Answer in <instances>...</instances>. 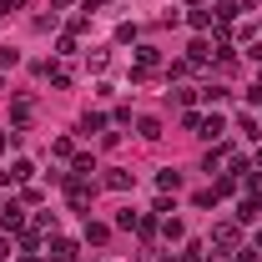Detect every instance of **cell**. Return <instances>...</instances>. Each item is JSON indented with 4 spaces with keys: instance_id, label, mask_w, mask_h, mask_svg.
<instances>
[{
    "instance_id": "6da1fadb",
    "label": "cell",
    "mask_w": 262,
    "mask_h": 262,
    "mask_svg": "<svg viewBox=\"0 0 262 262\" xmlns=\"http://www.w3.org/2000/svg\"><path fill=\"white\" fill-rule=\"evenodd\" d=\"M51 262H76V242L71 237H56L51 242Z\"/></svg>"
},
{
    "instance_id": "7a4b0ae2",
    "label": "cell",
    "mask_w": 262,
    "mask_h": 262,
    "mask_svg": "<svg viewBox=\"0 0 262 262\" xmlns=\"http://www.w3.org/2000/svg\"><path fill=\"white\" fill-rule=\"evenodd\" d=\"M237 217H242V222L262 217V196H257V192H247V196H242V212H237Z\"/></svg>"
},
{
    "instance_id": "3957f363",
    "label": "cell",
    "mask_w": 262,
    "mask_h": 262,
    "mask_svg": "<svg viewBox=\"0 0 262 262\" xmlns=\"http://www.w3.org/2000/svg\"><path fill=\"white\" fill-rule=\"evenodd\" d=\"M0 227H5V232L20 227V207H15V202H10V207H0Z\"/></svg>"
},
{
    "instance_id": "277c9868",
    "label": "cell",
    "mask_w": 262,
    "mask_h": 262,
    "mask_svg": "<svg viewBox=\"0 0 262 262\" xmlns=\"http://www.w3.org/2000/svg\"><path fill=\"white\" fill-rule=\"evenodd\" d=\"M212 242H217V247H237V227H227V222H222V227L212 232Z\"/></svg>"
},
{
    "instance_id": "5b68a950",
    "label": "cell",
    "mask_w": 262,
    "mask_h": 262,
    "mask_svg": "<svg viewBox=\"0 0 262 262\" xmlns=\"http://www.w3.org/2000/svg\"><path fill=\"white\" fill-rule=\"evenodd\" d=\"M157 187H162V192H177V187H182V171H162Z\"/></svg>"
},
{
    "instance_id": "8992f818",
    "label": "cell",
    "mask_w": 262,
    "mask_h": 262,
    "mask_svg": "<svg viewBox=\"0 0 262 262\" xmlns=\"http://www.w3.org/2000/svg\"><path fill=\"white\" fill-rule=\"evenodd\" d=\"M136 131H141V136H146V141H157V136H162V126H157V121H151V116H141V121H136Z\"/></svg>"
},
{
    "instance_id": "52a82bcc",
    "label": "cell",
    "mask_w": 262,
    "mask_h": 262,
    "mask_svg": "<svg viewBox=\"0 0 262 262\" xmlns=\"http://www.w3.org/2000/svg\"><path fill=\"white\" fill-rule=\"evenodd\" d=\"M106 187H116V192H126V187H131V177H126V171H111V177H106Z\"/></svg>"
},
{
    "instance_id": "ba28073f",
    "label": "cell",
    "mask_w": 262,
    "mask_h": 262,
    "mask_svg": "<svg viewBox=\"0 0 262 262\" xmlns=\"http://www.w3.org/2000/svg\"><path fill=\"white\" fill-rule=\"evenodd\" d=\"M182 262H202V257H196V247H187V252H182Z\"/></svg>"
},
{
    "instance_id": "9c48e42d",
    "label": "cell",
    "mask_w": 262,
    "mask_h": 262,
    "mask_svg": "<svg viewBox=\"0 0 262 262\" xmlns=\"http://www.w3.org/2000/svg\"><path fill=\"white\" fill-rule=\"evenodd\" d=\"M0 151H5V136H0Z\"/></svg>"
},
{
    "instance_id": "30bf717a",
    "label": "cell",
    "mask_w": 262,
    "mask_h": 262,
    "mask_svg": "<svg viewBox=\"0 0 262 262\" xmlns=\"http://www.w3.org/2000/svg\"><path fill=\"white\" fill-rule=\"evenodd\" d=\"M15 5H26V0H15Z\"/></svg>"
},
{
    "instance_id": "8fae6325",
    "label": "cell",
    "mask_w": 262,
    "mask_h": 262,
    "mask_svg": "<svg viewBox=\"0 0 262 262\" xmlns=\"http://www.w3.org/2000/svg\"><path fill=\"white\" fill-rule=\"evenodd\" d=\"M0 10H5V5H0Z\"/></svg>"
}]
</instances>
